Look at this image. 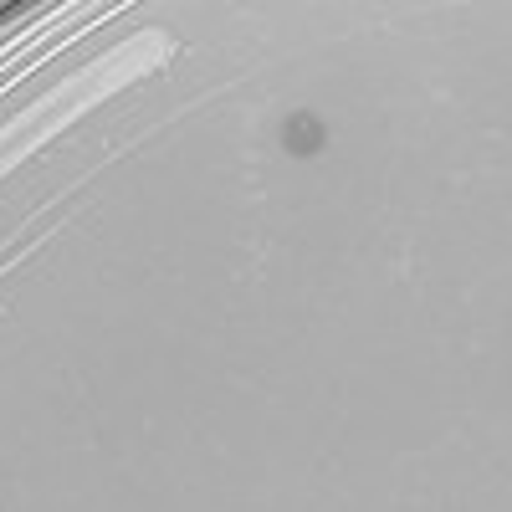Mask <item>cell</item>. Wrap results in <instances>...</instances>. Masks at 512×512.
Returning <instances> with one entry per match:
<instances>
[{
  "label": "cell",
  "instance_id": "1",
  "mask_svg": "<svg viewBox=\"0 0 512 512\" xmlns=\"http://www.w3.org/2000/svg\"><path fill=\"white\" fill-rule=\"evenodd\" d=\"M323 144H328V123H323L318 113H308V108L287 113V123H282V149H287V154L313 159Z\"/></svg>",
  "mask_w": 512,
  "mask_h": 512
}]
</instances>
